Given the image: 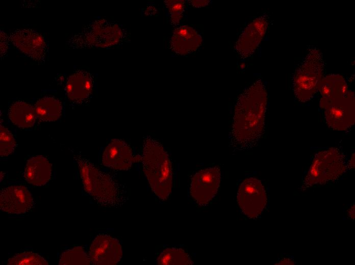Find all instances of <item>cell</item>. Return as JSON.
Segmentation results:
<instances>
[{
  "instance_id": "cell-30",
  "label": "cell",
  "mask_w": 355,
  "mask_h": 265,
  "mask_svg": "<svg viewBox=\"0 0 355 265\" xmlns=\"http://www.w3.org/2000/svg\"><path fill=\"white\" fill-rule=\"evenodd\" d=\"M348 216L349 217L353 219L354 218V205H352L348 209Z\"/></svg>"
},
{
  "instance_id": "cell-6",
  "label": "cell",
  "mask_w": 355,
  "mask_h": 265,
  "mask_svg": "<svg viewBox=\"0 0 355 265\" xmlns=\"http://www.w3.org/2000/svg\"><path fill=\"white\" fill-rule=\"evenodd\" d=\"M119 38L118 26L103 19L89 24L67 43L72 48L105 47L115 44Z\"/></svg>"
},
{
  "instance_id": "cell-19",
  "label": "cell",
  "mask_w": 355,
  "mask_h": 265,
  "mask_svg": "<svg viewBox=\"0 0 355 265\" xmlns=\"http://www.w3.org/2000/svg\"><path fill=\"white\" fill-rule=\"evenodd\" d=\"M8 116L13 124L21 128L32 127L37 117L34 107L21 101H16L11 104Z\"/></svg>"
},
{
  "instance_id": "cell-5",
  "label": "cell",
  "mask_w": 355,
  "mask_h": 265,
  "mask_svg": "<svg viewBox=\"0 0 355 265\" xmlns=\"http://www.w3.org/2000/svg\"><path fill=\"white\" fill-rule=\"evenodd\" d=\"M347 168L345 156L338 149L331 148L320 151L315 155L303 186L308 187L335 180Z\"/></svg>"
},
{
  "instance_id": "cell-23",
  "label": "cell",
  "mask_w": 355,
  "mask_h": 265,
  "mask_svg": "<svg viewBox=\"0 0 355 265\" xmlns=\"http://www.w3.org/2000/svg\"><path fill=\"white\" fill-rule=\"evenodd\" d=\"M8 265H48V263L43 257L37 253L23 252L17 254L9 259Z\"/></svg>"
},
{
  "instance_id": "cell-17",
  "label": "cell",
  "mask_w": 355,
  "mask_h": 265,
  "mask_svg": "<svg viewBox=\"0 0 355 265\" xmlns=\"http://www.w3.org/2000/svg\"><path fill=\"white\" fill-rule=\"evenodd\" d=\"M51 176V164L43 156L36 155L28 161L24 174L28 183L36 186H43L49 180Z\"/></svg>"
},
{
  "instance_id": "cell-11",
  "label": "cell",
  "mask_w": 355,
  "mask_h": 265,
  "mask_svg": "<svg viewBox=\"0 0 355 265\" xmlns=\"http://www.w3.org/2000/svg\"><path fill=\"white\" fill-rule=\"evenodd\" d=\"M89 258L95 265H114L121 259L122 251L119 242L106 234H100L91 243Z\"/></svg>"
},
{
  "instance_id": "cell-20",
  "label": "cell",
  "mask_w": 355,
  "mask_h": 265,
  "mask_svg": "<svg viewBox=\"0 0 355 265\" xmlns=\"http://www.w3.org/2000/svg\"><path fill=\"white\" fill-rule=\"evenodd\" d=\"M34 109L39 119L45 121H54L60 117L62 106L58 99L53 97H44L36 102Z\"/></svg>"
},
{
  "instance_id": "cell-16",
  "label": "cell",
  "mask_w": 355,
  "mask_h": 265,
  "mask_svg": "<svg viewBox=\"0 0 355 265\" xmlns=\"http://www.w3.org/2000/svg\"><path fill=\"white\" fill-rule=\"evenodd\" d=\"M201 43L200 35L193 28L186 25L177 28L171 39L172 49L180 55L194 51L199 47Z\"/></svg>"
},
{
  "instance_id": "cell-22",
  "label": "cell",
  "mask_w": 355,
  "mask_h": 265,
  "mask_svg": "<svg viewBox=\"0 0 355 265\" xmlns=\"http://www.w3.org/2000/svg\"><path fill=\"white\" fill-rule=\"evenodd\" d=\"M90 263L89 256L81 246L64 251L59 261L60 265H88Z\"/></svg>"
},
{
  "instance_id": "cell-7",
  "label": "cell",
  "mask_w": 355,
  "mask_h": 265,
  "mask_svg": "<svg viewBox=\"0 0 355 265\" xmlns=\"http://www.w3.org/2000/svg\"><path fill=\"white\" fill-rule=\"evenodd\" d=\"M320 107L324 110L325 121L332 129L345 130L354 124L355 102L353 91L349 90L344 96L331 100H320Z\"/></svg>"
},
{
  "instance_id": "cell-3",
  "label": "cell",
  "mask_w": 355,
  "mask_h": 265,
  "mask_svg": "<svg viewBox=\"0 0 355 265\" xmlns=\"http://www.w3.org/2000/svg\"><path fill=\"white\" fill-rule=\"evenodd\" d=\"M324 72V61L321 52L315 46H310L292 78V90L299 101L305 102L313 97Z\"/></svg>"
},
{
  "instance_id": "cell-18",
  "label": "cell",
  "mask_w": 355,
  "mask_h": 265,
  "mask_svg": "<svg viewBox=\"0 0 355 265\" xmlns=\"http://www.w3.org/2000/svg\"><path fill=\"white\" fill-rule=\"evenodd\" d=\"M321 97L320 100H331L344 96L349 91L344 77L339 74H329L323 76L318 88Z\"/></svg>"
},
{
  "instance_id": "cell-9",
  "label": "cell",
  "mask_w": 355,
  "mask_h": 265,
  "mask_svg": "<svg viewBox=\"0 0 355 265\" xmlns=\"http://www.w3.org/2000/svg\"><path fill=\"white\" fill-rule=\"evenodd\" d=\"M10 42L29 58L38 63L45 62L48 46L42 35L32 29H18L9 33Z\"/></svg>"
},
{
  "instance_id": "cell-21",
  "label": "cell",
  "mask_w": 355,
  "mask_h": 265,
  "mask_svg": "<svg viewBox=\"0 0 355 265\" xmlns=\"http://www.w3.org/2000/svg\"><path fill=\"white\" fill-rule=\"evenodd\" d=\"M159 265H188L192 264L188 255L182 249L167 248L164 250L157 259Z\"/></svg>"
},
{
  "instance_id": "cell-1",
  "label": "cell",
  "mask_w": 355,
  "mask_h": 265,
  "mask_svg": "<svg viewBox=\"0 0 355 265\" xmlns=\"http://www.w3.org/2000/svg\"><path fill=\"white\" fill-rule=\"evenodd\" d=\"M268 95L264 83L257 80L238 97L234 110L231 140L242 148L254 146L264 133Z\"/></svg>"
},
{
  "instance_id": "cell-24",
  "label": "cell",
  "mask_w": 355,
  "mask_h": 265,
  "mask_svg": "<svg viewBox=\"0 0 355 265\" xmlns=\"http://www.w3.org/2000/svg\"><path fill=\"white\" fill-rule=\"evenodd\" d=\"M16 146L15 140L11 132L5 127L0 126V155L6 156L14 151Z\"/></svg>"
},
{
  "instance_id": "cell-4",
  "label": "cell",
  "mask_w": 355,
  "mask_h": 265,
  "mask_svg": "<svg viewBox=\"0 0 355 265\" xmlns=\"http://www.w3.org/2000/svg\"><path fill=\"white\" fill-rule=\"evenodd\" d=\"M77 161L85 191L101 204L114 205L119 197L118 188L115 181L80 155L77 157Z\"/></svg>"
},
{
  "instance_id": "cell-12",
  "label": "cell",
  "mask_w": 355,
  "mask_h": 265,
  "mask_svg": "<svg viewBox=\"0 0 355 265\" xmlns=\"http://www.w3.org/2000/svg\"><path fill=\"white\" fill-rule=\"evenodd\" d=\"M268 24V16L263 15L246 26L235 45L236 50L241 57L246 58L254 53L266 33Z\"/></svg>"
},
{
  "instance_id": "cell-14",
  "label": "cell",
  "mask_w": 355,
  "mask_h": 265,
  "mask_svg": "<svg viewBox=\"0 0 355 265\" xmlns=\"http://www.w3.org/2000/svg\"><path fill=\"white\" fill-rule=\"evenodd\" d=\"M102 160L106 167L124 170L130 169L134 162L141 160V156L134 155L131 147L124 141L114 139L105 148Z\"/></svg>"
},
{
  "instance_id": "cell-27",
  "label": "cell",
  "mask_w": 355,
  "mask_h": 265,
  "mask_svg": "<svg viewBox=\"0 0 355 265\" xmlns=\"http://www.w3.org/2000/svg\"><path fill=\"white\" fill-rule=\"evenodd\" d=\"M209 3V1H192L191 4L196 7H201L207 6Z\"/></svg>"
},
{
  "instance_id": "cell-10",
  "label": "cell",
  "mask_w": 355,
  "mask_h": 265,
  "mask_svg": "<svg viewBox=\"0 0 355 265\" xmlns=\"http://www.w3.org/2000/svg\"><path fill=\"white\" fill-rule=\"evenodd\" d=\"M220 181V172L218 168H208L200 170L193 176L190 194L200 205L208 203L216 194Z\"/></svg>"
},
{
  "instance_id": "cell-15",
  "label": "cell",
  "mask_w": 355,
  "mask_h": 265,
  "mask_svg": "<svg viewBox=\"0 0 355 265\" xmlns=\"http://www.w3.org/2000/svg\"><path fill=\"white\" fill-rule=\"evenodd\" d=\"M93 86L91 74L87 71L79 70L68 77L65 86L66 92L70 100L81 102L90 95Z\"/></svg>"
},
{
  "instance_id": "cell-2",
  "label": "cell",
  "mask_w": 355,
  "mask_h": 265,
  "mask_svg": "<svg viewBox=\"0 0 355 265\" xmlns=\"http://www.w3.org/2000/svg\"><path fill=\"white\" fill-rule=\"evenodd\" d=\"M141 160L151 190L160 199H166L172 184V167L167 152L159 142L148 137L144 140Z\"/></svg>"
},
{
  "instance_id": "cell-25",
  "label": "cell",
  "mask_w": 355,
  "mask_h": 265,
  "mask_svg": "<svg viewBox=\"0 0 355 265\" xmlns=\"http://www.w3.org/2000/svg\"><path fill=\"white\" fill-rule=\"evenodd\" d=\"M171 15L172 23L176 24L179 23L182 16L184 5L182 1H167L165 2Z\"/></svg>"
},
{
  "instance_id": "cell-8",
  "label": "cell",
  "mask_w": 355,
  "mask_h": 265,
  "mask_svg": "<svg viewBox=\"0 0 355 265\" xmlns=\"http://www.w3.org/2000/svg\"><path fill=\"white\" fill-rule=\"evenodd\" d=\"M237 200L241 210L248 218L258 217L267 203L266 193L261 181L253 177L245 179L239 188Z\"/></svg>"
},
{
  "instance_id": "cell-28",
  "label": "cell",
  "mask_w": 355,
  "mask_h": 265,
  "mask_svg": "<svg viewBox=\"0 0 355 265\" xmlns=\"http://www.w3.org/2000/svg\"><path fill=\"white\" fill-rule=\"evenodd\" d=\"M294 262L290 260V259L286 258L283 259L280 261H279L277 264H294Z\"/></svg>"
},
{
  "instance_id": "cell-26",
  "label": "cell",
  "mask_w": 355,
  "mask_h": 265,
  "mask_svg": "<svg viewBox=\"0 0 355 265\" xmlns=\"http://www.w3.org/2000/svg\"><path fill=\"white\" fill-rule=\"evenodd\" d=\"M1 59H3L7 55L9 42H10L9 36L3 30L1 31Z\"/></svg>"
},
{
  "instance_id": "cell-29",
  "label": "cell",
  "mask_w": 355,
  "mask_h": 265,
  "mask_svg": "<svg viewBox=\"0 0 355 265\" xmlns=\"http://www.w3.org/2000/svg\"><path fill=\"white\" fill-rule=\"evenodd\" d=\"M347 164L348 165V167L350 169H354V153L352 155V156H351V158H350V160L349 161Z\"/></svg>"
},
{
  "instance_id": "cell-13",
  "label": "cell",
  "mask_w": 355,
  "mask_h": 265,
  "mask_svg": "<svg viewBox=\"0 0 355 265\" xmlns=\"http://www.w3.org/2000/svg\"><path fill=\"white\" fill-rule=\"evenodd\" d=\"M33 205L34 199L31 193L22 185H12L1 191L0 208L6 213L25 214Z\"/></svg>"
}]
</instances>
